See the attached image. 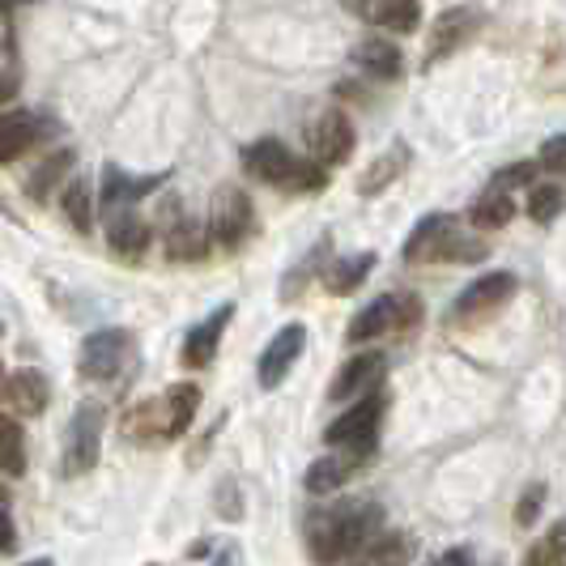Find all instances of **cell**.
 <instances>
[{
	"mask_svg": "<svg viewBox=\"0 0 566 566\" xmlns=\"http://www.w3.org/2000/svg\"><path fill=\"white\" fill-rule=\"evenodd\" d=\"M303 537H307V554L315 566H340L349 558H363L384 537V507L370 499H337L333 507L307 515Z\"/></svg>",
	"mask_w": 566,
	"mask_h": 566,
	"instance_id": "1",
	"label": "cell"
},
{
	"mask_svg": "<svg viewBox=\"0 0 566 566\" xmlns=\"http://www.w3.org/2000/svg\"><path fill=\"white\" fill-rule=\"evenodd\" d=\"M400 255H405L409 264H426V260H455V264H469V260H485L490 248L478 243V239H460L452 213H426L422 222L409 230Z\"/></svg>",
	"mask_w": 566,
	"mask_h": 566,
	"instance_id": "2",
	"label": "cell"
},
{
	"mask_svg": "<svg viewBox=\"0 0 566 566\" xmlns=\"http://www.w3.org/2000/svg\"><path fill=\"white\" fill-rule=\"evenodd\" d=\"M103 422H107V413H103L98 400H82L73 409V422H69V434H64V452H60V478H85L98 464Z\"/></svg>",
	"mask_w": 566,
	"mask_h": 566,
	"instance_id": "3",
	"label": "cell"
},
{
	"mask_svg": "<svg viewBox=\"0 0 566 566\" xmlns=\"http://www.w3.org/2000/svg\"><path fill=\"white\" fill-rule=\"evenodd\" d=\"M422 319V303L413 294H379L363 312L349 319V345H367V340L384 337V333H409Z\"/></svg>",
	"mask_w": 566,
	"mask_h": 566,
	"instance_id": "4",
	"label": "cell"
},
{
	"mask_svg": "<svg viewBox=\"0 0 566 566\" xmlns=\"http://www.w3.org/2000/svg\"><path fill=\"white\" fill-rule=\"evenodd\" d=\"M384 409H388V397H384V388H379V392L363 397L358 405H349L337 422L324 430V443H328V448H337V452L370 455L375 452V439H379Z\"/></svg>",
	"mask_w": 566,
	"mask_h": 566,
	"instance_id": "5",
	"label": "cell"
},
{
	"mask_svg": "<svg viewBox=\"0 0 566 566\" xmlns=\"http://www.w3.org/2000/svg\"><path fill=\"white\" fill-rule=\"evenodd\" d=\"M133 363V333L128 328H98L77 349V370L90 384H112Z\"/></svg>",
	"mask_w": 566,
	"mask_h": 566,
	"instance_id": "6",
	"label": "cell"
},
{
	"mask_svg": "<svg viewBox=\"0 0 566 566\" xmlns=\"http://www.w3.org/2000/svg\"><path fill=\"white\" fill-rule=\"evenodd\" d=\"M64 137V124L52 112H0V163H18L27 149Z\"/></svg>",
	"mask_w": 566,
	"mask_h": 566,
	"instance_id": "7",
	"label": "cell"
},
{
	"mask_svg": "<svg viewBox=\"0 0 566 566\" xmlns=\"http://www.w3.org/2000/svg\"><path fill=\"white\" fill-rule=\"evenodd\" d=\"M252 227H255V209H252V200H248V192H243V188H234V184L218 188V197H213V205H209V230H213V243L234 252V248H243V243H248Z\"/></svg>",
	"mask_w": 566,
	"mask_h": 566,
	"instance_id": "8",
	"label": "cell"
},
{
	"mask_svg": "<svg viewBox=\"0 0 566 566\" xmlns=\"http://www.w3.org/2000/svg\"><path fill=\"white\" fill-rule=\"evenodd\" d=\"M485 13L478 9V4H455V9H443L439 13V22H434V30H430V48H426V60L422 69H434L439 60L455 56L464 43H473V34L482 30Z\"/></svg>",
	"mask_w": 566,
	"mask_h": 566,
	"instance_id": "9",
	"label": "cell"
},
{
	"mask_svg": "<svg viewBox=\"0 0 566 566\" xmlns=\"http://www.w3.org/2000/svg\"><path fill=\"white\" fill-rule=\"evenodd\" d=\"M307 142H312V154L315 163H324V167H340V163H349V154H354V124H349V115L333 107V112H319L312 124V133H307Z\"/></svg>",
	"mask_w": 566,
	"mask_h": 566,
	"instance_id": "10",
	"label": "cell"
},
{
	"mask_svg": "<svg viewBox=\"0 0 566 566\" xmlns=\"http://www.w3.org/2000/svg\"><path fill=\"white\" fill-rule=\"evenodd\" d=\"M511 294H515V273H485V277L460 290V298L452 303V319L455 324L482 319V315L499 312Z\"/></svg>",
	"mask_w": 566,
	"mask_h": 566,
	"instance_id": "11",
	"label": "cell"
},
{
	"mask_svg": "<svg viewBox=\"0 0 566 566\" xmlns=\"http://www.w3.org/2000/svg\"><path fill=\"white\" fill-rule=\"evenodd\" d=\"M303 345H307V328H303V324H285L282 333L264 345L260 367H255V379H260L264 392H269V388H282L285 375L303 358Z\"/></svg>",
	"mask_w": 566,
	"mask_h": 566,
	"instance_id": "12",
	"label": "cell"
},
{
	"mask_svg": "<svg viewBox=\"0 0 566 566\" xmlns=\"http://www.w3.org/2000/svg\"><path fill=\"white\" fill-rule=\"evenodd\" d=\"M384 375H388V354H379V349H363V354H354V358L337 370V379H333L328 397L333 400H354V397L363 400V397H370V392H379Z\"/></svg>",
	"mask_w": 566,
	"mask_h": 566,
	"instance_id": "13",
	"label": "cell"
},
{
	"mask_svg": "<svg viewBox=\"0 0 566 566\" xmlns=\"http://www.w3.org/2000/svg\"><path fill=\"white\" fill-rule=\"evenodd\" d=\"M52 405V379L43 370L18 367L4 375V413L9 418H39Z\"/></svg>",
	"mask_w": 566,
	"mask_h": 566,
	"instance_id": "14",
	"label": "cell"
},
{
	"mask_svg": "<svg viewBox=\"0 0 566 566\" xmlns=\"http://www.w3.org/2000/svg\"><path fill=\"white\" fill-rule=\"evenodd\" d=\"M243 167H248V175H255V179H264V184H273V188H285V192H290L294 170H298V158H294L290 145H282L277 137H264V142H252L248 149H243Z\"/></svg>",
	"mask_w": 566,
	"mask_h": 566,
	"instance_id": "15",
	"label": "cell"
},
{
	"mask_svg": "<svg viewBox=\"0 0 566 566\" xmlns=\"http://www.w3.org/2000/svg\"><path fill=\"white\" fill-rule=\"evenodd\" d=\"M209 239H213L209 222H200V218H192V213H175V218L163 222V252H167V260H175V264L205 260Z\"/></svg>",
	"mask_w": 566,
	"mask_h": 566,
	"instance_id": "16",
	"label": "cell"
},
{
	"mask_svg": "<svg viewBox=\"0 0 566 566\" xmlns=\"http://www.w3.org/2000/svg\"><path fill=\"white\" fill-rule=\"evenodd\" d=\"M167 184V175H124L119 167L103 170V192H98V205L103 213H119V209H137V200L158 192Z\"/></svg>",
	"mask_w": 566,
	"mask_h": 566,
	"instance_id": "17",
	"label": "cell"
},
{
	"mask_svg": "<svg viewBox=\"0 0 566 566\" xmlns=\"http://www.w3.org/2000/svg\"><path fill=\"white\" fill-rule=\"evenodd\" d=\"M367 464V455H354V452H328L312 460V469L303 473V485H307V494H319V499H328V494H340L345 485L358 478V469Z\"/></svg>",
	"mask_w": 566,
	"mask_h": 566,
	"instance_id": "18",
	"label": "cell"
},
{
	"mask_svg": "<svg viewBox=\"0 0 566 566\" xmlns=\"http://www.w3.org/2000/svg\"><path fill=\"white\" fill-rule=\"evenodd\" d=\"M230 315H234V303H222V307H213V312L200 319L197 328L188 333V340H184V367L188 370H200L209 367L213 358H218V345H222V333H227Z\"/></svg>",
	"mask_w": 566,
	"mask_h": 566,
	"instance_id": "19",
	"label": "cell"
},
{
	"mask_svg": "<svg viewBox=\"0 0 566 566\" xmlns=\"http://www.w3.org/2000/svg\"><path fill=\"white\" fill-rule=\"evenodd\" d=\"M363 22L392 34H409L422 22V0H345Z\"/></svg>",
	"mask_w": 566,
	"mask_h": 566,
	"instance_id": "20",
	"label": "cell"
},
{
	"mask_svg": "<svg viewBox=\"0 0 566 566\" xmlns=\"http://www.w3.org/2000/svg\"><path fill=\"white\" fill-rule=\"evenodd\" d=\"M107 243H112V252L124 255V260H142L145 248H149V222H145L137 209L107 213Z\"/></svg>",
	"mask_w": 566,
	"mask_h": 566,
	"instance_id": "21",
	"label": "cell"
},
{
	"mask_svg": "<svg viewBox=\"0 0 566 566\" xmlns=\"http://www.w3.org/2000/svg\"><path fill=\"white\" fill-rule=\"evenodd\" d=\"M409 145L405 142H397L392 149H384L375 163H370L367 170H363V179H358V192L363 197H375V192H384V188H392L400 175H405V167H409Z\"/></svg>",
	"mask_w": 566,
	"mask_h": 566,
	"instance_id": "22",
	"label": "cell"
},
{
	"mask_svg": "<svg viewBox=\"0 0 566 566\" xmlns=\"http://www.w3.org/2000/svg\"><path fill=\"white\" fill-rule=\"evenodd\" d=\"M354 64L363 73H370V77H379V82H392L400 73V48L388 43V39H379V34H370V39H363L354 48Z\"/></svg>",
	"mask_w": 566,
	"mask_h": 566,
	"instance_id": "23",
	"label": "cell"
},
{
	"mask_svg": "<svg viewBox=\"0 0 566 566\" xmlns=\"http://www.w3.org/2000/svg\"><path fill=\"white\" fill-rule=\"evenodd\" d=\"M370 269H375V252L337 255V260L324 269V285H328V294H354V290L370 277Z\"/></svg>",
	"mask_w": 566,
	"mask_h": 566,
	"instance_id": "24",
	"label": "cell"
},
{
	"mask_svg": "<svg viewBox=\"0 0 566 566\" xmlns=\"http://www.w3.org/2000/svg\"><path fill=\"white\" fill-rule=\"evenodd\" d=\"M60 209H64L69 227L77 230V234H90V230H94V188H90L85 175H69V184H64V192H60Z\"/></svg>",
	"mask_w": 566,
	"mask_h": 566,
	"instance_id": "25",
	"label": "cell"
},
{
	"mask_svg": "<svg viewBox=\"0 0 566 566\" xmlns=\"http://www.w3.org/2000/svg\"><path fill=\"white\" fill-rule=\"evenodd\" d=\"M73 163H77V154H73V149H56L52 158H43V163H39V170L27 179V197L43 205V200L52 197V188H60V192H64V175L73 170Z\"/></svg>",
	"mask_w": 566,
	"mask_h": 566,
	"instance_id": "26",
	"label": "cell"
},
{
	"mask_svg": "<svg viewBox=\"0 0 566 566\" xmlns=\"http://www.w3.org/2000/svg\"><path fill=\"white\" fill-rule=\"evenodd\" d=\"M197 405H200L197 384H170L167 392H163V409H167V439H179V434L192 426Z\"/></svg>",
	"mask_w": 566,
	"mask_h": 566,
	"instance_id": "27",
	"label": "cell"
},
{
	"mask_svg": "<svg viewBox=\"0 0 566 566\" xmlns=\"http://www.w3.org/2000/svg\"><path fill=\"white\" fill-rule=\"evenodd\" d=\"M511 218H515V205H511V197L499 192V188H490V192L473 200V209H469V222L478 230H503Z\"/></svg>",
	"mask_w": 566,
	"mask_h": 566,
	"instance_id": "28",
	"label": "cell"
},
{
	"mask_svg": "<svg viewBox=\"0 0 566 566\" xmlns=\"http://www.w3.org/2000/svg\"><path fill=\"white\" fill-rule=\"evenodd\" d=\"M524 566H566V515L554 520V524L541 533V541L528 545Z\"/></svg>",
	"mask_w": 566,
	"mask_h": 566,
	"instance_id": "29",
	"label": "cell"
},
{
	"mask_svg": "<svg viewBox=\"0 0 566 566\" xmlns=\"http://www.w3.org/2000/svg\"><path fill=\"white\" fill-rule=\"evenodd\" d=\"M324 260H328V234H319V243H315L312 252H307V260H298V264L285 273V282H282V298H285V303H294V298L307 290V282H312L315 273L324 269Z\"/></svg>",
	"mask_w": 566,
	"mask_h": 566,
	"instance_id": "30",
	"label": "cell"
},
{
	"mask_svg": "<svg viewBox=\"0 0 566 566\" xmlns=\"http://www.w3.org/2000/svg\"><path fill=\"white\" fill-rule=\"evenodd\" d=\"M0 460H4V478H22L27 473V439L18 418H0Z\"/></svg>",
	"mask_w": 566,
	"mask_h": 566,
	"instance_id": "31",
	"label": "cell"
},
{
	"mask_svg": "<svg viewBox=\"0 0 566 566\" xmlns=\"http://www.w3.org/2000/svg\"><path fill=\"white\" fill-rule=\"evenodd\" d=\"M0 52H4V73H0V107L9 112V103H13V94H18V34H13V18L4 13V43H0Z\"/></svg>",
	"mask_w": 566,
	"mask_h": 566,
	"instance_id": "32",
	"label": "cell"
},
{
	"mask_svg": "<svg viewBox=\"0 0 566 566\" xmlns=\"http://www.w3.org/2000/svg\"><path fill=\"white\" fill-rule=\"evenodd\" d=\"M563 209H566V192L558 184H541V188L528 192V218H533L537 227H549Z\"/></svg>",
	"mask_w": 566,
	"mask_h": 566,
	"instance_id": "33",
	"label": "cell"
},
{
	"mask_svg": "<svg viewBox=\"0 0 566 566\" xmlns=\"http://www.w3.org/2000/svg\"><path fill=\"white\" fill-rule=\"evenodd\" d=\"M409 554H413V541L400 537V533H384L370 545L367 566H409Z\"/></svg>",
	"mask_w": 566,
	"mask_h": 566,
	"instance_id": "34",
	"label": "cell"
},
{
	"mask_svg": "<svg viewBox=\"0 0 566 566\" xmlns=\"http://www.w3.org/2000/svg\"><path fill=\"white\" fill-rule=\"evenodd\" d=\"M324 184H328V167L315 163V158H298V170H294L290 192H324Z\"/></svg>",
	"mask_w": 566,
	"mask_h": 566,
	"instance_id": "35",
	"label": "cell"
},
{
	"mask_svg": "<svg viewBox=\"0 0 566 566\" xmlns=\"http://www.w3.org/2000/svg\"><path fill=\"white\" fill-rule=\"evenodd\" d=\"M541 507H545V482H533L524 494H520V507H515V524L520 528H533L541 520Z\"/></svg>",
	"mask_w": 566,
	"mask_h": 566,
	"instance_id": "36",
	"label": "cell"
},
{
	"mask_svg": "<svg viewBox=\"0 0 566 566\" xmlns=\"http://www.w3.org/2000/svg\"><path fill=\"white\" fill-rule=\"evenodd\" d=\"M541 163H515V167H503L494 175V184L490 188H499V192H511V188H524V184H533L537 179Z\"/></svg>",
	"mask_w": 566,
	"mask_h": 566,
	"instance_id": "37",
	"label": "cell"
},
{
	"mask_svg": "<svg viewBox=\"0 0 566 566\" xmlns=\"http://www.w3.org/2000/svg\"><path fill=\"white\" fill-rule=\"evenodd\" d=\"M537 163H541V170H549V175H566V133L549 137V142H541Z\"/></svg>",
	"mask_w": 566,
	"mask_h": 566,
	"instance_id": "38",
	"label": "cell"
},
{
	"mask_svg": "<svg viewBox=\"0 0 566 566\" xmlns=\"http://www.w3.org/2000/svg\"><path fill=\"white\" fill-rule=\"evenodd\" d=\"M0 507H4V554H13V545H18V533H13V507H9V494L0 499Z\"/></svg>",
	"mask_w": 566,
	"mask_h": 566,
	"instance_id": "39",
	"label": "cell"
},
{
	"mask_svg": "<svg viewBox=\"0 0 566 566\" xmlns=\"http://www.w3.org/2000/svg\"><path fill=\"white\" fill-rule=\"evenodd\" d=\"M430 566H473V554H469V549H460V545H455V549H448V554H443V558H434V563Z\"/></svg>",
	"mask_w": 566,
	"mask_h": 566,
	"instance_id": "40",
	"label": "cell"
},
{
	"mask_svg": "<svg viewBox=\"0 0 566 566\" xmlns=\"http://www.w3.org/2000/svg\"><path fill=\"white\" fill-rule=\"evenodd\" d=\"M18 4H30V0H4V9H18Z\"/></svg>",
	"mask_w": 566,
	"mask_h": 566,
	"instance_id": "41",
	"label": "cell"
},
{
	"mask_svg": "<svg viewBox=\"0 0 566 566\" xmlns=\"http://www.w3.org/2000/svg\"><path fill=\"white\" fill-rule=\"evenodd\" d=\"M27 566H52V558H34V563H27Z\"/></svg>",
	"mask_w": 566,
	"mask_h": 566,
	"instance_id": "42",
	"label": "cell"
}]
</instances>
